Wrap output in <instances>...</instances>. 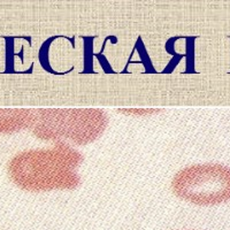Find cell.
Here are the masks:
<instances>
[{"instance_id": "cell-1", "label": "cell", "mask_w": 230, "mask_h": 230, "mask_svg": "<svg viewBox=\"0 0 230 230\" xmlns=\"http://www.w3.org/2000/svg\"><path fill=\"white\" fill-rule=\"evenodd\" d=\"M83 155L72 145L54 143L48 149L19 152L9 160L7 174L20 189L29 192L74 190L81 183L77 169Z\"/></svg>"}, {"instance_id": "cell-4", "label": "cell", "mask_w": 230, "mask_h": 230, "mask_svg": "<svg viewBox=\"0 0 230 230\" xmlns=\"http://www.w3.org/2000/svg\"><path fill=\"white\" fill-rule=\"evenodd\" d=\"M36 114L30 109H0V133H12L32 127Z\"/></svg>"}, {"instance_id": "cell-3", "label": "cell", "mask_w": 230, "mask_h": 230, "mask_svg": "<svg viewBox=\"0 0 230 230\" xmlns=\"http://www.w3.org/2000/svg\"><path fill=\"white\" fill-rule=\"evenodd\" d=\"M173 193L197 206H214L230 201V167L207 162L186 166L171 178Z\"/></svg>"}, {"instance_id": "cell-2", "label": "cell", "mask_w": 230, "mask_h": 230, "mask_svg": "<svg viewBox=\"0 0 230 230\" xmlns=\"http://www.w3.org/2000/svg\"><path fill=\"white\" fill-rule=\"evenodd\" d=\"M37 113L33 135L54 143L90 144L103 135L108 124L107 114L96 108L40 109Z\"/></svg>"}]
</instances>
